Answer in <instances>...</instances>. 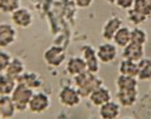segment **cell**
Listing matches in <instances>:
<instances>
[{
    "label": "cell",
    "instance_id": "6da1fadb",
    "mask_svg": "<svg viewBox=\"0 0 151 119\" xmlns=\"http://www.w3.org/2000/svg\"><path fill=\"white\" fill-rule=\"evenodd\" d=\"M75 86L80 93L81 97L88 98V96L91 94L92 91L102 86L103 81L97 76V74H93L89 71H85L81 74L73 77Z\"/></svg>",
    "mask_w": 151,
    "mask_h": 119
},
{
    "label": "cell",
    "instance_id": "7a4b0ae2",
    "mask_svg": "<svg viewBox=\"0 0 151 119\" xmlns=\"http://www.w3.org/2000/svg\"><path fill=\"white\" fill-rule=\"evenodd\" d=\"M33 94L34 90L27 88L24 84L17 82L16 88L11 94V98L14 102L17 112L22 113L28 109V103H29V100H31Z\"/></svg>",
    "mask_w": 151,
    "mask_h": 119
},
{
    "label": "cell",
    "instance_id": "3957f363",
    "mask_svg": "<svg viewBox=\"0 0 151 119\" xmlns=\"http://www.w3.org/2000/svg\"><path fill=\"white\" fill-rule=\"evenodd\" d=\"M43 60L47 65L58 67L66 60V53L64 49L59 45H52L43 53Z\"/></svg>",
    "mask_w": 151,
    "mask_h": 119
},
{
    "label": "cell",
    "instance_id": "277c9868",
    "mask_svg": "<svg viewBox=\"0 0 151 119\" xmlns=\"http://www.w3.org/2000/svg\"><path fill=\"white\" fill-rule=\"evenodd\" d=\"M50 107V99L47 94L44 92H37L32 96L29 103H28V111L32 114H42L46 112Z\"/></svg>",
    "mask_w": 151,
    "mask_h": 119
},
{
    "label": "cell",
    "instance_id": "5b68a950",
    "mask_svg": "<svg viewBox=\"0 0 151 119\" xmlns=\"http://www.w3.org/2000/svg\"><path fill=\"white\" fill-rule=\"evenodd\" d=\"M81 95L78 92L77 88H73L70 86H66L61 89L58 95L59 102L63 107H75L80 104L81 102Z\"/></svg>",
    "mask_w": 151,
    "mask_h": 119
},
{
    "label": "cell",
    "instance_id": "8992f818",
    "mask_svg": "<svg viewBox=\"0 0 151 119\" xmlns=\"http://www.w3.org/2000/svg\"><path fill=\"white\" fill-rule=\"evenodd\" d=\"M81 52H82V57L87 67V71L91 72L93 74H98L100 70V60L98 58L97 51L91 45L85 44L81 48Z\"/></svg>",
    "mask_w": 151,
    "mask_h": 119
},
{
    "label": "cell",
    "instance_id": "52a82bcc",
    "mask_svg": "<svg viewBox=\"0 0 151 119\" xmlns=\"http://www.w3.org/2000/svg\"><path fill=\"white\" fill-rule=\"evenodd\" d=\"M11 19L14 25L20 29H27L33 23V15L25 7H19L15 12H13Z\"/></svg>",
    "mask_w": 151,
    "mask_h": 119
},
{
    "label": "cell",
    "instance_id": "ba28073f",
    "mask_svg": "<svg viewBox=\"0 0 151 119\" xmlns=\"http://www.w3.org/2000/svg\"><path fill=\"white\" fill-rule=\"evenodd\" d=\"M96 51H97L98 58L102 63H111L116 60V56H118L116 45L111 42L100 44Z\"/></svg>",
    "mask_w": 151,
    "mask_h": 119
},
{
    "label": "cell",
    "instance_id": "9c48e42d",
    "mask_svg": "<svg viewBox=\"0 0 151 119\" xmlns=\"http://www.w3.org/2000/svg\"><path fill=\"white\" fill-rule=\"evenodd\" d=\"M17 32L12 24L2 22L0 23V50L5 49L16 41Z\"/></svg>",
    "mask_w": 151,
    "mask_h": 119
},
{
    "label": "cell",
    "instance_id": "30bf717a",
    "mask_svg": "<svg viewBox=\"0 0 151 119\" xmlns=\"http://www.w3.org/2000/svg\"><path fill=\"white\" fill-rule=\"evenodd\" d=\"M145 56L144 45L137 44L134 42H129L125 48H123V59H129L132 61L139 62Z\"/></svg>",
    "mask_w": 151,
    "mask_h": 119
},
{
    "label": "cell",
    "instance_id": "8fae6325",
    "mask_svg": "<svg viewBox=\"0 0 151 119\" xmlns=\"http://www.w3.org/2000/svg\"><path fill=\"white\" fill-rule=\"evenodd\" d=\"M123 25V20L119 16H113L109 18L103 25L102 29V37L106 41H112L113 36L119 29Z\"/></svg>",
    "mask_w": 151,
    "mask_h": 119
},
{
    "label": "cell",
    "instance_id": "7c38bea8",
    "mask_svg": "<svg viewBox=\"0 0 151 119\" xmlns=\"http://www.w3.org/2000/svg\"><path fill=\"white\" fill-rule=\"evenodd\" d=\"M88 99H89L90 103L92 105L100 107L102 104L112 100V96H111L110 91L108 89L101 86L96 89L94 91H92L91 94L88 96Z\"/></svg>",
    "mask_w": 151,
    "mask_h": 119
},
{
    "label": "cell",
    "instance_id": "4fadbf2b",
    "mask_svg": "<svg viewBox=\"0 0 151 119\" xmlns=\"http://www.w3.org/2000/svg\"><path fill=\"white\" fill-rule=\"evenodd\" d=\"M116 100L123 107H131L137 103L139 92L135 90H116Z\"/></svg>",
    "mask_w": 151,
    "mask_h": 119
},
{
    "label": "cell",
    "instance_id": "5bb4252c",
    "mask_svg": "<svg viewBox=\"0 0 151 119\" xmlns=\"http://www.w3.org/2000/svg\"><path fill=\"white\" fill-rule=\"evenodd\" d=\"M121 114V105L116 101H108L99 107V115L102 119H116Z\"/></svg>",
    "mask_w": 151,
    "mask_h": 119
},
{
    "label": "cell",
    "instance_id": "9a60e30c",
    "mask_svg": "<svg viewBox=\"0 0 151 119\" xmlns=\"http://www.w3.org/2000/svg\"><path fill=\"white\" fill-rule=\"evenodd\" d=\"M65 70L67 72V74L75 77L83 72L87 71V67H86V63H85L83 57L77 56V57H70L67 60Z\"/></svg>",
    "mask_w": 151,
    "mask_h": 119
},
{
    "label": "cell",
    "instance_id": "2e32d148",
    "mask_svg": "<svg viewBox=\"0 0 151 119\" xmlns=\"http://www.w3.org/2000/svg\"><path fill=\"white\" fill-rule=\"evenodd\" d=\"M24 72H25L24 62L18 57H12V59L9 61V65H7L4 73L17 80L19 77L23 74Z\"/></svg>",
    "mask_w": 151,
    "mask_h": 119
},
{
    "label": "cell",
    "instance_id": "e0dca14e",
    "mask_svg": "<svg viewBox=\"0 0 151 119\" xmlns=\"http://www.w3.org/2000/svg\"><path fill=\"white\" fill-rule=\"evenodd\" d=\"M16 107L11 96H0V116L3 119L14 117Z\"/></svg>",
    "mask_w": 151,
    "mask_h": 119
},
{
    "label": "cell",
    "instance_id": "ac0fdd59",
    "mask_svg": "<svg viewBox=\"0 0 151 119\" xmlns=\"http://www.w3.org/2000/svg\"><path fill=\"white\" fill-rule=\"evenodd\" d=\"M112 41L118 48H125L128 43L131 42V30L128 26L122 25L114 34Z\"/></svg>",
    "mask_w": 151,
    "mask_h": 119
},
{
    "label": "cell",
    "instance_id": "d6986e66",
    "mask_svg": "<svg viewBox=\"0 0 151 119\" xmlns=\"http://www.w3.org/2000/svg\"><path fill=\"white\" fill-rule=\"evenodd\" d=\"M17 82L22 83L24 86H26L27 88L35 90V89L40 88L42 86V79L39 76V74L37 73H25L24 72L21 76L17 79Z\"/></svg>",
    "mask_w": 151,
    "mask_h": 119
},
{
    "label": "cell",
    "instance_id": "ffe728a7",
    "mask_svg": "<svg viewBox=\"0 0 151 119\" xmlns=\"http://www.w3.org/2000/svg\"><path fill=\"white\" fill-rule=\"evenodd\" d=\"M17 86V80L5 73L0 74V96H11Z\"/></svg>",
    "mask_w": 151,
    "mask_h": 119
},
{
    "label": "cell",
    "instance_id": "44dd1931",
    "mask_svg": "<svg viewBox=\"0 0 151 119\" xmlns=\"http://www.w3.org/2000/svg\"><path fill=\"white\" fill-rule=\"evenodd\" d=\"M137 78L141 81L151 80V59L143 58L137 62Z\"/></svg>",
    "mask_w": 151,
    "mask_h": 119
},
{
    "label": "cell",
    "instance_id": "7402d4cb",
    "mask_svg": "<svg viewBox=\"0 0 151 119\" xmlns=\"http://www.w3.org/2000/svg\"><path fill=\"white\" fill-rule=\"evenodd\" d=\"M116 90H135L137 89V78L126 75H119L116 80Z\"/></svg>",
    "mask_w": 151,
    "mask_h": 119
},
{
    "label": "cell",
    "instance_id": "603a6c76",
    "mask_svg": "<svg viewBox=\"0 0 151 119\" xmlns=\"http://www.w3.org/2000/svg\"><path fill=\"white\" fill-rule=\"evenodd\" d=\"M137 62L132 61L129 59H123L120 62V67H119V73L121 75H126V76H137Z\"/></svg>",
    "mask_w": 151,
    "mask_h": 119
},
{
    "label": "cell",
    "instance_id": "cb8c5ba5",
    "mask_svg": "<svg viewBox=\"0 0 151 119\" xmlns=\"http://www.w3.org/2000/svg\"><path fill=\"white\" fill-rule=\"evenodd\" d=\"M131 9L133 11H135L137 14L146 17L147 19L150 18L151 3L149 2V0H134V2H133V5H132Z\"/></svg>",
    "mask_w": 151,
    "mask_h": 119
},
{
    "label": "cell",
    "instance_id": "d4e9b609",
    "mask_svg": "<svg viewBox=\"0 0 151 119\" xmlns=\"http://www.w3.org/2000/svg\"><path fill=\"white\" fill-rule=\"evenodd\" d=\"M21 0H0V12L3 14H12L19 9Z\"/></svg>",
    "mask_w": 151,
    "mask_h": 119
},
{
    "label": "cell",
    "instance_id": "484cf974",
    "mask_svg": "<svg viewBox=\"0 0 151 119\" xmlns=\"http://www.w3.org/2000/svg\"><path fill=\"white\" fill-rule=\"evenodd\" d=\"M147 39H148V36L145 30L137 28V26L131 30V42L144 45L147 42Z\"/></svg>",
    "mask_w": 151,
    "mask_h": 119
},
{
    "label": "cell",
    "instance_id": "4316f807",
    "mask_svg": "<svg viewBox=\"0 0 151 119\" xmlns=\"http://www.w3.org/2000/svg\"><path fill=\"white\" fill-rule=\"evenodd\" d=\"M128 19H129V21L131 22V23L134 24V25H139V24H142L143 22L146 21V20H148L146 17L137 14V13L132 10V9L128 10Z\"/></svg>",
    "mask_w": 151,
    "mask_h": 119
},
{
    "label": "cell",
    "instance_id": "83f0119b",
    "mask_svg": "<svg viewBox=\"0 0 151 119\" xmlns=\"http://www.w3.org/2000/svg\"><path fill=\"white\" fill-rule=\"evenodd\" d=\"M11 59H12V56L9 53L4 52V51H0V74L5 72Z\"/></svg>",
    "mask_w": 151,
    "mask_h": 119
},
{
    "label": "cell",
    "instance_id": "f1b7e54d",
    "mask_svg": "<svg viewBox=\"0 0 151 119\" xmlns=\"http://www.w3.org/2000/svg\"><path fill=\"white\" fill-rule=\"evenodd\" d=\"M134 0H116V3L114 4L118 5V7L122 9V10H129L131 9L132 5H133Z\"/></svg>",
    "mask_w": 151,
    "mask_h": 119
},
{
    "label": "cell",
    "instance_id": "f546056e",
    "mask_svg": "<svg viewBox=\"0 0 151 119\" xmlns=\"http://www.w3.org/2000/svg\"><path fill=\"white\" fill-rule=\"evenodd\" d=\"M79 9H88L93 3V0H73Z\"/></svg>",
    "mask_w": 151,
    "mask_h": 119
},
{
    "label": "cell",
    "instance_id": "4dcf8cb0",
    "mask_svg": "<svg viewBox=\"0 0 151 119\" xmlns=\"http://www.w3.org/2000/svg\"><path fill=\"white\" fill-rule=\"evenodd\" d=\"M107 3H110V4H114L116 3V0H105Z\"/></svg>",
    "mask_w": 151,
    "mask_h": 119
},
{
    "label": "cell",
    "instance_id": "1f68e13d",
    "mask_svg": "<svg viewBox=\"0 0 151 119\" xmlns=\"http://www.w3.org/2000/svg\"><path fill=\"white\" fill-rule=\"evenodd\" d=\"M149 2H150V3H151V0H149Z\"/></svg>",
    "mask_w": 151,
    "mask_h": 119
},
{
    "label": "cell",
    "instance_id": "d6a6232c",
    "mask_svg": "<svg viewBox=\"0 0 151 119\" xmlns=\"http://www.w3.org/2000/svg\"><path fill=\"white\" fill-rule=\"evenodd\" d=\"M150 89H151V86H150Z\"/></svg>",
    "mask_w": 151,
    "mask_h": 119
},
{
    "label": "cell",
    "instance_id": "836d02e7",
    "mask_svg": "<svg viewBox=\"0 0 151 119\" xmlns=\"http://www.w3.org/2000/svg\"><path fill=\"white\" fill-rule=\"evenodd\" d=\"M0 118H1V116H0Z\"/></svg>",
    "mask_w": 151,
    "mask_h": 119
}]
</instances>
